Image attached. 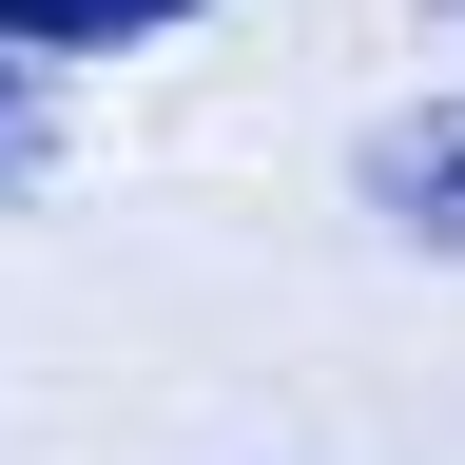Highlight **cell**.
<instances>
[{
    "label": "cell",
    "mask_w": 465,
    "mask_h": 465,
    "mask_svg": "<svg viewBox=\"0 0 465 465\" xmlns=\"http://www.w3.org/2000/svg\"><path fill=\"white\" fill-rule=\"evenodd\" d=\"M369 213L407 232V252H465V97H427V116L369 136Z\"/></svg>",
    "instance_id": "obj_1"
},
{
    "label": "cell",
    "mask_w": 465,
    "mask_h": 465,
    "mask_svg": "<svg viewBox=\"0 0 465 465\" xmlns=\"http://www.w3.org/2000/svg\"><path fill=\"white\" fill-rule=\"evenodd\" d=\"M194 0H0V39L20 58H97V39H174Z\"/></svg>",
    "instance_id": "obj_2"
},
{
    "label": "cell",
    "mask_w": 465,
    "mask_h": 465,
    "mask_svg": "<svg viewBox=\"0 0 465 465\" xmlns=\"http://www.w3.org/2000/svg\"><path fill=\"white\" fill-rule=\"evenodd\" d=\"M446 20H465V0H446Z\"/></svg>",
    "instance_id": "obj_4"
},
{
    "label": "cell",
    "mask_w": 465,
    "mask_h": 465,
    "mask_svg": "<svg viewBox=\"0 0 465 465\" xmlns=\"http://www.w3.org/2000/svg\"><path fill=\"white\" fill-rule=\"evenodd\" d=\"M39 155H58V116H39V78H20V39H0V194H39Z\"/></svg>",
    "instance_id": "obj_3"
}]
</instances>
